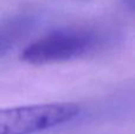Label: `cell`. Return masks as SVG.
Returning a JSON list of instances; mask_svg holds the SVG:
<instances>
[{
    "label": "cell",
    "instance_id": "cell-2",
    "mask_svg": "<svg viewBox=\"0 0 135 134\" xmlns=\"http://www.w3.org/2000/svg\"><path fill=\"white\" fill-rule=\"evenodd\" d=\"M95 43V35L88 30H56L28 44L20 58L32 65L61 63L84 56L93 50Z\"/></svg>",
    "mask_w": 135,
    "mask_h": 134
},
{
    "label": "cell",
    "instance_id": "cell-1",
    "mask_svg": "<svg viewBox=\"0 0 135 134\" xmlns=\"http://www.w3.org/2000/svg\"><path fill=\"white\" fill-rule=\"evenodd\" d=\"M81 113L78 104L54 102L0 111V134H35L69 122Z\"/></svg>",
    "mask_w": 135,
    "mask_h": 134
}]
</instances>
